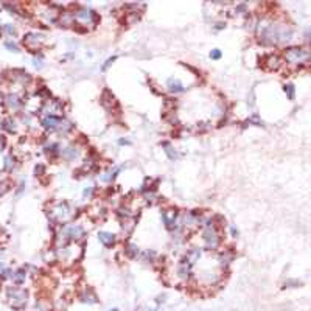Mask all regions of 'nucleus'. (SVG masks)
Returning a JSON list of instances; mask_svg holds the SVG:
<instances>
[{"mask_svg":"<svg viewBox=\"0 0 311 311\" xmlns=\"http://www.w3.org/2000/svg\"><path fill=\"white\" fill-rule=\"evenodd\" d=\"M285 92L288 93V98H289V100H294V86H292V84H286V86H285Z\"/></svg>","mask_w":311,"mask_h":311,"instance_id":"nucleus-14","label":"nucleus"},{"mask_svg":"<svg viewBox=\"0 0 311 311\" xmlns=\"http://www.w3.org/2000/svg\"><path fill=\"white\" fill-rule=\"evenodd\" d=\"M3 30H5V31H8L10 34H16V28H14V27H11V25H5V27H3Z\"/></svg>","mask_w":311,"mask_h":311,"instance_id":"nucleus-21","label":"nucleus"},{"mask_svg":"<svg viewBox=\"0 0 311 311\" xmlns=\"http://www.w3.org/2000/svg\"><path fill=\"white\" fill-rule=\"evenodd\" d=\"M61 125H62V122H61V118L56 117V115H47V117L42 118V126H44L45 129H50V131L59 129Z\"/></svg>","mask_w":311,"mask_h":311,"instance_id":"nucleus-3","label":"nucleus"},{"mask_svg":"<svg viewBox=\"0 0 311 311\" xmlns=\"http://www.w3.org/2000/svg\"><path fill=\"white\" fill-rule=\"evenodd\" d=\"M278 65H280L278 58H277V56H271V58H269V67H271V69H277Z\"/></svg>","mask_w":311,"mask_h":311,"instance_id":"nucleus-15","label":"nucleus"},{"mask_svg":"<svg viewBox=\"0 0 311 311\" xmlns=\"http://www.w3.org/2000/svg\"><path fill=\"white\" fill-rule=\"evenodd\" d=\"M210 58H212V59H220V58H221V51H220V50H213V51L210 53Z\"/></svg>","mask_w":311,"mask_h":311,"instance_id":"nucleus-20","label":"nucleus"},{"mask_svg":"<svg viewBox=\"0 0 311 311\" xmlns=\"http://www.w3.org/2000/svg\"><path fill=\"white\" fill-rule=\"evenodd\" d=\"M204 241L207 243L209 247H216L218 246V235L212 227H207V230L204 232Z\"/></svg>","mask_w":311,"mask_h":311,"instance_id":"nucleus-5","label":"nucleus"},{"mask_svg":"<svg viewBox=\"0 0 311 311\" xmlns=\"http://www.w3.org/2000/svg\"><path fill=\"white\" fill-rule=\"evenodd\" d=\"M98 240L104 244V246H112L114 243H115V235H112V233H109V232H100L98 233Z\"/></svg>","mask_w":311,"mask_h":311,"instance_id":"nucleus-8","label":"nucleus"},{"mask_svg":"<svg viewBox=\"0 0 311 311\" xmlns=\"http://www.w3.org/2000/svg\"><path fill=\"white\" fill-rule=\"evenodd\" d=\"M5 162H7V163H5V168H7V170H11V168L14 167V159H13V157H7Z\"/></svg>","mask_w":311,"mask_h":311,"instance_id":"nucleus-18","label":"nucleus"},{"mask_svg":"<svg viewBox=\"0 0 311 311\" xmlns=\"http://www.w3.org/2000/svg\"><path fill=\"white\" fill-rule=\"evenodd\" d=\"M7 190H8V185H7L5 182H3V184H0V196H2Z\"/></svg>","mask_w":311,"mask_h":311,"instance_id":"nucleus-23","label":"nucleus"},{"mask_svg":"<svg viewBox=\"0 0 311 311\" xmlns=\"http://www.w3.org/2000/svg\"><path fill=\"white\" fill-rule=\"evenodd\" d=\"M42 41H44V36H42V34H38V33H28V34L25 36V39H24L25 45H27V47H31V48H38L39 44H41Z\"/></svg>","mask_w":311,"mask_h":311,"instance_id":"nucleus-4","label":"nucleus"},{"mask_svg":"<svg viewBox=\"0 0 311 311\" xmlns=\"http://www.w3.org/2000/svg\"><path fill=\"white\" fill-rule=\"evenodd\" d=\"M260 39L263 44H278L283 41L291 39V30L286 27H277V25H268L263 28Z\"/></svg>","mask_w":311,"mask_h":311,"instance_id":"nucleus-1","label":"nucleus"},{"mask_svg":"<svg viewBox=\"0 0 311 311\" xmlns=\"http://www.w3.org/2000/svg\"><path fill=\"white\" fill-rule=\"evenodd\" d=\"M24 278H25V274H24V271L20 269V271H17V274L14 275V280H16V283H22L24 282Z\"/></svg>","mask_w":311,"mask_h":311,"instance_id":"nucleus-16","label":"nucleus"},{"mask_svg":"<svg viewBox=\"0 0 311 311\" xmlns=\"http://www.w3.org/2000/svg\"><path fill=\"white\" fill-rule=\"evenodd\" d=\"M3 146H5V139H3L2 136H0V151L3 149Z\"/></svg>","mask_w":311,"mask_h":311,"instance_id":"nucleus-24","label":"nucleus"},{"mask_svg":"<svg viewBox=\"0 0 311 311\" xmlns=\"http://www.w3.org/2000/svg\"><path fill=\"white\" fill-rule=\"evenodd\" d=\"M120 145H131L129 140H120Z\"/></svg>","mask_w":311,"mask_h":311,"instance_id":"nucleus-25","label":"nucleus"},{"mask_svg":"<svg viewBox=\"0 0 311 311\" xmlns=\"http://www.w3.org/2000/svg\"><path fill=\"white\" fill-rule=\"evenodd\" d=\"M92 17H93V11H90V10H79L76 13V19L84 20V22H90Z\"/></svg>","mask_w":311,"mask_h":311,"instance_id":"nucleus-9","label":"nucleus"},{"mask_svg":"<svg viewBox=\"0 0 311 311\" xmlns=\"http://www.w3.org/2000/svg\"><path fill=\"white\" fill-rule=\"evenodd\" d=\"M64 235L65 237H70V238H81V237H84V229L81 227V226H69V227H65V230H64Z\"/></svg>","mask_w":311,"mask_h":311,"instance_id":"nucleus-7","label":"nucleus"},{"mask_svg":"<svg viewBox=\"0 0 311 311\" xmlns=\"http://www.w3.org/2000/svg\"><path fill=\"white\" fill-rule=\"evenodd\" d=\"M111 311H118V309H117V308H114V309H111Z\"/></svg>","mask_w":311,"mask_h":311,"instance_id":"nucleus-28","label":"nucleus"},{"mask_svg":"<svg viewBox=\"0 0 311 311\" xmlns=\"http://www.w3.org/2000/svg\"><path fill=\"white\" fill-rule=\"evenodd\" d=\"M137 252H139V251H137V247H136V246H132V244H131V246L128 247V255H129V257H134Z\"/></svg>","mask_w":311,"mask_h":311,"instance_id":"nucleus-19","label":"nucleus"},{"mask_svg":"<svg viewBox=\"0 0 311 311\" xmlns=\"http://www.w3.org/2000/svg\"><path fill=\"white\" fill-rule=\"evenodd\" d=\"M3 128H5L7 131H10V132H14V131H16V126H14V122H13V120H10V118L3 122Z\"/></svg>","mask_w":311,"mask_h":311,"instance_id":"nucleus-13","label":"nucleus"},{"mask_svg":"<svg viewBox=\"0 0 311 311\" xmlns=\"http://www.w3.org/2000/svg\"><path fill=\"white\" fill-rule=\"evenodd\" d=\"M90 191H92V188H86V190H84V196L90 194Z\"/></svg>","mask_w":311,"mask_h":311,"instance_id":"nucleus-26","label":"nucleus"},{"mask_svg":"<svg viewBox=\"0 0 311 311\" xmlns=\"http://www.w3.org/2000/svg\"><path fill=\"white\" fill-rule=\"evenodd\" d=\"M114 61H115V56H114V58H109V59L106 61V64H104V65H103V67H101V70H106V69H108V67H109V65H111V64L114 62Z\"/></svg>","mask_w":311,"mask_h":311,"instance_id":"nucleus-22","label":"nucleus"},{"mask_svg":"<svg viewBox=\"0 0 311 311\" xmlns=\"http://www.w3.org/2000/svg\"><path fill=\"white\" fill-rule=\"evenodd\" d=\"M232 235H233V237H237V235H238V230H237L235 227H232Z\"/></svg>","mask_w":311,"mask_h":311,"instance_id":"nucleus-27","label":"nucleus"},{"mask_svg":"<svg viewBox=\"0 0 311 311\" xmlns=\"http://www.w3.org/2000/svg\"><path fill=\"white\" fill-rule=\"evenodd\" d=\"M286 59L289 62H302V61H306L308 59V51L305 48H288L286 51Z\"/></svg>","mask_w":311,"mask_h":311,"instance_id":"nucleus-2","label":"nucleus"},{"mask_svg":"<svg viewBox=\"0 0 311 311\" xmlns=\"http://www.w3.org/2000/svg\"><path fill=\"white\" fill-rule=\"evenodd\" d=\"M5 47L10 48L11 51H19V47H17L14 42H11V41H7V42H5Z\"/></svg>","mask_w":311,"mask_h":311,"instance_id":"nucleus-17","label":"nucleus"},{"mask_svg":"<svg viewBox=\"0 0 311 311\" xmlns=\"http://www.w3.org/2000/svg\"><path fill=\"white\" fill-rule=\"evenodd\" d=\"M8 294H10L11 302H13L14 305H24V303L27 302V294H25L24 291H20V289H10Z\"/></svg>","mask_w":311,"mask_h":311,"instance_id":"nucleus-6","label":"nucleus"},{"mask_svg":"<svg viewBox=\"0 0 311 311\" xmlns=\"http://www.w3.org/2000/svg\"><path fill=\"white\" fill-rule=\"evenodd\" d=\"M168 89L171 90V92H182L184 90V86H182V82L179 81V79H168Z\"/></svg>","mask_w":311,"mask_h":311,"instance_id":"nucleus-10","label":"nucleus"},{"mask_svg":"<svg viewBox=\"0 0 311 311\" xmlns=\"http://www.w3.org/2000/svg\"><path fill=\"white\" fill-rule=\"evenodd\" d=\"M163 146H165V153H167V156H168L170 160H176V159H179V154L176 153V149H173V146H170L168 143H163Z\"/></svg>","mask_w":311,"mask_h":311,"instance_id":"nucleus-11","label":"nucleus"},{"mask_svg":"<svg viewBox=\"0 0 311 311\" xmlns=\"http://www.w3.org/2000/svg\"><path fill=\"white\" fill-rule=\"evenodd\" d=\"M7 103H8V106L13 108V109H17L20 106V101H19V98L16 95H8L7 96Z\"/></svg>","mask_w":311,"mask_h":311,"instance_id":"nucleus-12","label":"nucleus"}]
</instances>
